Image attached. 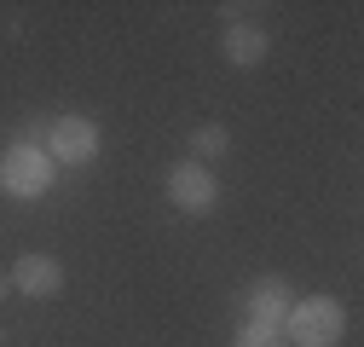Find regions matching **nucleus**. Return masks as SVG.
Segmentation results:
<instances>
[{
  "instance_id": "9d476101",
  "label": "nucleus",
  "mask_w": 364,
  "mask_h": 347,
  "mask_svg": "<svg viewBox=\"0 0 364 347\" xmlns=\"http://www.w3.org/2000/svg\"><path fill=\"white\" fill-rule=\"evenodd\" d=\"M6 289H12V278H6V272H0V301H6Z\"/></svg>"
},
{
  "instance_id": "39448f33",
  "label": "nucleus",
  "mask_w": 364,
  "mask_h": 347,
  "mask_svg": "<svg viewBox=\"0 0 364 347\" xmlns=\"http://www.w3.org/2000/svg\"><path fill=\"white\" fill-rule=\"evenodd\" d=\"M12 289L35 295V301H53L64 289V267H58L53 255H23L18 267H12Z\"/></svg>"
},
{
  "instance_id": "20e7f679",
  "label": "nucleus",
  "mask_w": 364,
  "mask_h": 347,
  "mask_svg": "<svg viewBox=\"0 0 364 347\" xmlns=\"http://www.w3.org/2000/svg\"><path fill=\"white\" fill-rule=\"evenodd\" d=\"M168 203L179 208V214H208L214 203H220V186H214V174L203 168V162H173L168 168Z\"/></svg>"
},
{
  "instance_id": "7ed1b4c3",
  "label": "nucleus",
  "mask_w": 364,
  "mask_h": 347,
  "mask_svg": "<svg viewBox=\"0 0 364 347\" xmlns=\"http://www.w3.org/2000/svg\"><path fill=\"white\" fill-rule=\"evenodd\" d=\"M47 162H64V168H81V162H93L99 156V122H87V116H58L47 127Z\"/></svg>"
},
{
  "instance_id": "6e6552de",
  "label": "nucleus",
  "mask_w": 364,
  "mask_h": 347,
  "mask_svg": "<svg viewBox=\"0 0 364 347\" xmlns=\"http://www.w3.org/2000/svg\"><path fill=\"white\" fill-rule=\"evenodd\" d=\"M232 151V127L225 122H197L191 127V162H208V156H225Z\"/></svg>"
},
{
  "instance_id": "1a4fd4ad",
  "label": "nucleus",
  "mask_w": 364,
  "mask_h": 347,
  "mask_svg": "<svg viewBox=\"0 0 364 347\" xmlns=\"http://www.w3.org/2000/svg\"><path fill=\"white\" fill-rule=\"evenodd\" d=\"M232 347H284V330H272V324H243Z\"/></svg>"
},
{
  "instance_id": "f03ea898",
  "label": "nucleus",
  "mask_w": 364,
  "mask_h": 347,
  "mask_svg": "<svg viewBox=\"0 0 364 347\" xmlns=\"http://www.w3.org/2000/svg\"><path fill=\"white\" fill-rule=\"evenodd\" d=\"M0 186H6V197H41V191L53 186V162H47V151H41L35 139L6 145V156H0Z\"/></svg>"
},
{
  "instance_id": "0eeeda50",
  "label": "nucleus",
  "mask_w": 364,
  "mask_h": 347,
  "mask_svg": "<svg viewBox=\"0 0 364 347\" xmlns=\"http://www.w3.org/2000/svg\"><path fill=\"white\" fill-rule=\"evenodd\" d=\"M266 53H272V41H266L260 23H243V18H237V23H225V58H232L237 70H255Z\"/></svg>"
},
{
  "instance_id": "423d86ee",
  "label": "nucleus",
  "mask_w": 364,
  "mask_h": 347,
  "mask_svg": "<svg viewBox=\"0 0 364 347\" xmlns=\"http://www.w3.org/2000/svg\"><path fill=\"white\" fill-rule=\"evenodd\" d=\"M249 301V324H272V330H284V319H289V284L284 278H255V289L243 295Z\"/></svg>"
},
{
  "instance_id": "f257e3e1",
  "label": "nucleus",
  "mask_w": 364,
  "mask_h": 347,
  "mask_svg": "<svg viewBox=\"0 0 364 347\" xmlns=\"http://www.w3.org/2000/svg\"><path fill=\"white\" fill-rule=\"evenodd\" d=\"M341 301H330V295H306V301H295L289 307V319H284V336L295 341V347H336L341 341Z\"/></svg>"
}]
</instances>
